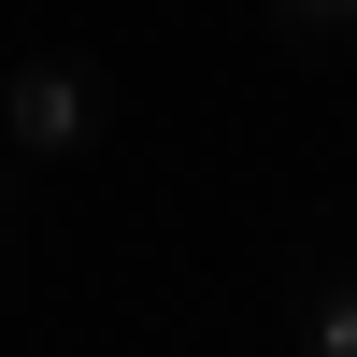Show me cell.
<instances>
[{
    "instance_id": "6da1fadb",
    "label": "cell",
    "mask_w": 357,
    "mask_h": 357,
    "mask_svg": "<svg viewBox=\"0 0 357 357\" xmlns=\"http://www.w3.org/2000/svg\"><path fill=\"white\" fill-rule=\"evenodd\" d=\"M100 72H86V57H15V72H0V143H15L29 172H57V158H86V143H100Z\"/></svg>"
},
{
    "instance_id": "7a4b0ae2",
    "label": "cell",
    "mask_w": 357,
    "mask_h": 357,
    "mask_svg": "<svg viewBox=\"0 0 357 357\" xmlns=\"http://www.w3.org/2000/svg\"><path fill=\"white\" fill-rule=\"evenodd\" d=\"M301 357H357V272H301Z\"/></svg>"
},
{
    "instance_id": "3957f363",
    "label": "cell",
    "mask_w": 357,
    "mask_h": 357,
    "mask_svg": "<svg viewBox=\"0 0 357 357\" xmlns=\"http://www.w3.org/2000/svg\"><path fill=\"white\" fill-rule=\"evenodd\" d=\"M272 29H286L301 57H343V43H357V0H272Z\"/></svg>"
},
{
    "instance_id": "277c9868",
    "label": "cell",
    "mask_w": 357,
    "mask_h": 357,
    "mask_svg": "<svg viewBox=\"0 0 357 357\" xmlns=\"http://www.w3.org/2000/svg\"><path fill=\"white\" fill-rule=\"evenodd\" d=\"M15 172H29V158H15V143H0V200H15Z\"/></svg>"
}]
</instances>
